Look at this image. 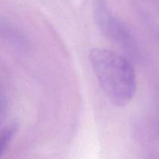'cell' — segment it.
Segmentation results:
<instances>
[{"label":"cell","mask_w":159,"mask_h":159,"mask_svg":"<svg viewBox=\"0 0 159 159\" xmlns=\"http://www.w3.org/2000/svg\"><path fill=\"white\" fill-rule=\"evenodd\" d=\"M89 58L105 94L116 107L130 103L136 93L137 79L131 62L126 57L106 48H95Z\"/></svg>","instance_id":"cell-1"},{"label":"cell","mask_w":159,"mask_h":159,"mask_svg":"<svg viewBox=\"0 0 159 159\" xmlns=\"http://www.w3.org/2000/svg\"><path fill=\"white\" fill-rule=\"evenodd\" d=\"M97 24L107 37L123 48L133 58L139 56V48L134 35L121 20L112 15L102 1L97 2L95 7Z\"/></svg>","instance_id":"cell-2"},{"label":"cell","mask_w":159,"mask_h":159,"mask_svg":"<svg viewBox=\"0 0 159 159\" xmlns=\"http://www.w3.org/2000/svg\"><path fill=\"white\" fill-rule=\"evenodd\" d=\"M15 129H9L0 135V158L9 146L14 135Z\"/></svg>","instance_id":"cell-3"}]
</instances>
